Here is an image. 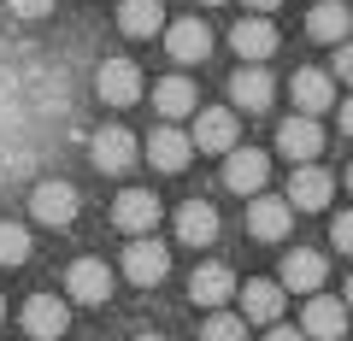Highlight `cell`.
<instances>
[{
    "label": "cell",
    "mask_w": 353,
    "mask_h": 341,
    "mask_svg": "<svg viewBox=\"0 0 353 341\" xmlns=\"http://www.w3.org/2000/svg\"><path fill=\"white\" fill-rule=\"evenodd\" d=\"M201 341H248V318L241 312H218L212 306V318L201 324Z\"/></svg>",
    "instance_id": "cell-26"
},
{
    "label": "cell",
    "mask_w": 353,
    "mask_h": 341,
    "mask_svg": "<svg viewBox=\"0 0 353 341\" xmlns=\"http://www.w3.org/2000/svg\"><path fill=\"white\" fill-rule=\"evenodd\" d=\"M301 329L312 341H341V329H347V300H330V294H312L301 312Z\"/></svg>",
    "instance_id": "cell-18"
},
{
    "label": "cell",
    "mask_w": 353,
    "mask_h": 341,
    "mask_svg": "<svg viewBox=\"0 0 353 341\" xmlns=\"http://www.w3.org/2000/svg\"><path fill=\"white\" fill-rule=\"evenodd\" d=\"M306 30H312V41H347V30H353V6H341V0H318L312 6V18H306Z\"/></svg>",
    "instance_id": "cell-23"
},
{
    "label": "cell",
    "mask_w": 353,
    "mask_h": 341,
    "mask_svg": "<svg viewBox=\"0 0 353 341\" xmlns=\"http://www.w3.org/2000/svg\"><path fill=\"white\" fill-rule=\"evenodd\" d=\"M136 341H165V335H136Z\"/></svg>",
    "instance_id": "cell-35"
},
{
    "label": "cell",
    "mask_w": 353,
    "mask_h": 341,
    "mask_svg": "<svg viewBox=\"0 0 353 341\" xmlns=\"http://www.w3.org/2000/svg\"><path fill=\"white\" fill-rule=\"evenodd\" d=\"M88 159H94V171H106V177H124L130 165L141 159V147H136V136H130V130H101V136L88 141Z\"/></svg>",
    "instance_id": "cell-4"
},
{
    "label": "cell",
    "mask_w": 353,
    "mask_h": 341,
    "mask_svg": "<svg viewBox=\"0 0 353 341\" xmlns=\"http://www.w3.org/2000/svg\"><path fill=\"white\" fill-rule=\"evenodd\" d=\"M194 101H201V94H194V83L189 76H165V83H153V106H159V118H189L194 112Z\"/></svg>",
    "instance_id": "cell-25"
},
{
    "label": "cell",
    "mask_w": 353,
    "mask_h": 341,
    "mask_svg": "<svg viewBox=\"0 0 353 341\" xmlns=\"http://www.w3.org/2000/svg\"><path fill=\"white\" fill-rule=\"evenodd\" d=\"M347 189H353V165H347Z\"/></svg>",
    "instance_id": "cell-36"
},
{
    "label": "cell",
    "mask_w": 353,
    "mask_h": 341,
    "mask_svg": "<svg viewBox=\"0 0 353 341\" xmlns=\"http://www.w3.org/2000/svg\"><path fill=\"white\" fill-rule=\"evenodd\" d=\"M194 147L201 153H230L236 147V112L230 106H206V112H194Z\"/></svg>",
    "instance_id": "cell-17"
},
{
    "label": "cell",
    "mask_w": 353,
    "mask_h": 341,
    "mask_svg": "<svg viewBox=\"0 0 353 341\" xmlns=\"http://www.w3.org/2000/svg\"><path fill=\"white\" fill-rule=\"evenodd\" d=\"M330 241H336V253H347V259H353V212L330 218Z\"/></svg>",
    "instance_id": "cell-28"
},
{
    "label": "cell",
    "mask_w": 353,
    "mask_h": 341,
    "mask_svg": "<svg viewBox=\"0 0 353 341\" xmlns=\"http://www.w3.org/2000/svg\"><path fill=\"white\" fill-rule=\"evenodd\" d=\"M248 6L253 12H271V6H283V0H248Z\"/></svg>",
    "instance_id": "cell-33"
},
{
    "label": "cell",
    "mask_w": 353,
    "mask_h": 341,
    "mask_svg": "<svg viewBox=\"0 0 353 341\" xmlns=\"http://www.w3.org/2000/svg\"><path fill=\"white\" fill-rule=\"evenodd\" d=\"M277 147H283V159H289V165L318 159V153H324V130H318V118L312 112L283 118V124H277Z\"/></svg>",
    "instance_id": "cell-3"
},
{
    "label": "cell",
    "mask_w": 353,
    "mask_h": 341,
    "mask_svg": "<svg viewBox=\"0 0 353 341\" xmlns=\"http://www.w3.org/2000/svg\"><path fill=\"white\" fill-rule=\"evenodd\" d=\"M289 94H294V112H330L336 106V76L330 71H294V83H289Z\"/></svg>",
    "instance_id": "cell-20"
},
{
    "label": "cell",
    "mask_w": 353,
    "mask_h": 341,
    "mask_svg": "<svg viewBox=\"0 0 353 341\" xmlns=\"http://www.w3.org/2000/svg\"><path fill=\"white\" fill-rule=\"evenodd\" d=\"M6 6H12L18 18H48L53 12V0H6Z\"/></svg>",
    "instance_id": "cell-29"
},
{
    "label": "cell",
    "mask_w": 353,
    "mask_h": 341,
    "mask_svg": "<svg viewBox=\"0 0 353 341\" xmlns=\"http://www.w3.org/2000/svg\"><path fill=\"white\" fill-rule=\"evenodd\" d=\"M94 89H101L106 106H136L141 101V71L130 59H106L101 76H94Z\"/></svg>",
    "instance_id": "cell-16"
},
{
    "label": "cell",
    "mask_w": 353,
    "mask_h": 341,
    "mask_svg": "<svg viewBox=\"0 0 353 341\" xmlns=\"http://www.w3.org/2000/svg\"><path fill=\"white\" fill-rule=\"evenodd\" d=\"M265 341H306V329H289V324H265Z\"/></svg>",
    "instance_id": "cell-31"
},
{
    "label": "cell",
    "mask_w": 353,
    "mask_h": 341,
    "mask_svg": "<svg viewBox=\"0 0 353 341\" xmlns=\"http://www.w3.org/2000/svg\"><path fill=\"white\" fill-rule=\"evenodd\" d=\"M0 318H6V300H0Z\"/></svg>",
    "instance_id": "cell-38"
},
{
    "label": "cell",
    "mask_w": 353,
    "mask_h": 341,
    "mask_svg": "<svg viewBox=\"0 0 353 341\" xmlns=\"http://www.w3.org/2000/svg\"><path fill=\"white\" fill-rule=\"evenodd\" d=\"M112 224L124 236H153V224H159V194L153 189H124L112 200Z\"/></svg>",
    "instance_id": "cell-6"
},
{
    "label": "cell",
    "mask_w": 353,
    "mask_h": 341,
    "mask_svg": "<svg viewBox=\"0 0 353 341\" xmlns=\"http://www.w3.org/2000/svg\"><path fill=\"white\" fill-rule=\"evenodd\" d=\"M330 194H336V177H330L324 165H294V183H289V206H301V212H324Z\"/></svg>",
    "instance_id": "cell-10"
},
{
    "label": "cell",
    "mask_w": 353,
    "mask_h": 341,
    "mask_svg": "<svg viewBox=\"0 0 353 341\" xmlns=\"http://www.w3.org/2000/svg\"><path fill=\"white\" fill-rule=\"evenodd\" d=\"M236 289H241V282H236V271H230V265H218V259H212V265H201V271L189 277V300H194V306H224Z\"/></svg>",
    "instance_id": "cell-21"
},
{
    "label": "cell",
    "mask_w": 353,
    "mask_h": 341,
    "mask_svg": "<svg viewBox=\"0 0 353 341\" xmlns=\"http://www.w3.org/2000/svg\"><path fill=\"white\" fill-rule=\"evenodd\" d=\"M241 318H248V324H277L283 318V282H271V277H253V282H241Z\"/></svg>",
    "instance_id": "cell-15"
},
{
    "label": "cell",
    "mask_w": 353,
    "mask_h": 341,
    "mask_svg": "<svg viewBox=\"0 0 353 341\" xmlns=\"http://www.w3.org/2000/svg\"><path fill=\"white\" fill-rule=\"evenodd\" d=\"M265 183H271V159H265L259 147H241L236 141V147L224 153V189L230 194H259Z\"/></svg>",
    "instance_id": "cell-2"
},
{
    "label": "cell",
    "mask_w": 353,
    "mask_h": 341,
    "mask_svg": "<svg viewBox=\"0 0 353 341\" xmlns=\"http://www.w3.org/2000/svg\"><path fill=\"white\" fill-rule=\"evenodd\" d=\"M124 277L136 282V289L165 282V277H171V247H165V241H153V236H136V241L124 247Z\"/></svg>",
    "instance_id": "cell-1"
},
{
    "label": "cell",
    "mask_w": 353,
    "mask_h": 341,
    "mask_svg": "<svg viewBox=\"0 0 353 341\" xmlns=\"http://www.w3.org/2000/svg\"><path fill=\"white\" fill-rule=\"evenodd\" d=\"M24 259H30V229L0 224V265H24Z\"/></svg>",
    "instance_id": "cell-27"
},
{
    "label": "cell",
    "mask_w": 353,
    "mask_h": 341,
    "mask_svg": "<svg viewBox=\"0 0 353 341\" xmlns=\"http://www.w3.org/2000/svg\"><path fill=\"white\" fill-rule=\"evenodd\" d=\"M289 224H294V206L289 200H277V194H265V189L248 200V229L259 241H283V236H289Z\"/></svg>",
    "instance_id": "cell-11"
},
{
    "label": "cell",
    "mask_w": 353,
    "mask_h": 341,
    "mask_svg": "<svg viewBox=\"0 0 353 341\" xmlns=\"http://www.w3.org/2000/svg\"><path fill=\"white\" fill-rule=\"evenodd\" d=\"M65 294H71L77 306H106L112 300V271H106L101 259H77V265L65 271Z\"/></svg>",
    "instance_id": "cell-7"
},
{
    "label": "cell",
    "mask_w": 353,
    "mask_h": 341,
    "mask_svg": "<svg viewBox=\"0 0 353 341\" xmlns=\"http://www.w3.org/2000/svg\"><path fill=\"white\" fill-rule=\"evenodd\" d=\"M230 101H236V112H265V106L277 101V83H271V71L241 59V71L230 76Z\"/></svg>",
    "instance_id": "cell-8"
},
{
    "label": "cell",
    "mask_w": 353,
    "mask_h": 341,
    "mask_svg": "<svg viewBox=\"0 0 353 341\" xmlns=\"http://www.w3.org/2000/svg\"><path fill=\"white\" fill-rule=\"evenodd\" d=\"M148 159H153V171L176 177V171H189V159H194V136H183V130L165 118V124L148 136Z\"/></svg>",
    "instance_id": "cell-5"
},
{
    "label": "cell",
    "mask_w": 353,
    "mask_h": 341,
    "mask_svg": "<svg viewBox=\"0 0 353 341\" xmlns=\"http://www.w3.org/2000/svg\"><path fill=\"white\" fill-rule=\"evenodd\" d=\"M65 324H71V306H65L59 294H30L24 300V329L36 341H59Z\"/></svg>",
    "instance_id": "cell-12"
},
{
    "label": "cell",
    "mask_w": 353,
    "mask_h": 341,
    "mask_svg": "<svg viewBox=\"0 0 353 341\" xmlns=\"http://www.w3.org/2000/svg\"><path fill=\"white\" fill-rule=\"evenodd\" d=\"M201 6H218V0H201Z\"/></svg>",
    "instance_id": "cell-37"
},
{
    "label": "cell",
    "mask_w": 353,
    "mask_h": 341,
    "mask_svg": "<svg viewBox=\"0 0 353 341\" xmlns=\"http://www.w3.org/2000/svg\"><path fill=\"white\" fill-rule=\"evenodd\" d=\"M230 48H236V53H241L248 65H265L271 53H277V30H271V18H265V12L241 18V24L230 30Z\"/></svg>",
    "instance_id": "cell-14"
},
{
    "label": "cell",
    "mask_w": 353,
    "mask_h": 341,
    "mask_svg": "<svg viewBox=\"0 0 353 341\" xmlns=\"http://www.w3.org/2000/svg\"><path fill=\"white\" fill-rule=\"evenodd\" d=\"M176 241H189V247L218 241V212L206 200H183V206H176Z\"/></svg>",
    "instance_id": "cell-22"
},
{
    "label": "cell",
    "mask_w": 353,
    "mask_h": 341,
    "mask_svg": "<svg viewBox=\"0 0 353 341\" xmlns=\"http://www.w3.org/2000/svg\"><path fill=\"white\" fill-rule=\"evenodd\" d=\"M341 136H353V101H341Z\"/></svg>",
    "instance_id": "cell-32"
},
{
    "label": "cell",
    "mask_w": 353,
    "mask_h": 341,
    "mask_svg": "<svg viewBox=\"0 0 353 341\" xmlns=\"http://www.w3.org/2000/svg\"><path fill=\"white\" fill-rule=\"evenodd\" d=\"M118 30L136 36V41L159 36V30H165V6H159V0H124V6H118Z\"/></svg>",
    "instance_id": "cell-24"
},
{
    "label": "cell",
    "mask_w": 353,
    "mask_h": 341,
    "mask_svg": "<svg viewBox=\"0 0 353 341\" xmlns=\"http://www.w3.org/2000/svg\"><path fill=\"white\" fill-rule=\"evenodd\" d=\"M77 189L71 183H36V194H30V212H36V224H48V229H65L77 218Z\"/></svg>",
    "instance_id": "cell-9"
},
{
    "label": "cell",
    "mask_w": 353,
    "mask_h": 341,
    "mask_svg": "<svg viewBox=\"0 0 353 341\" xmlns=\"http://www.w3.org/2000/svg\"><path fill=\"white\" fill-rule=\"evenodd\" d=\"M324 253H312V247H294V253H283V271H277V282L283 289H301V294H318L324 289Z\"/></svg>",
    "instance_id": "cell-19"
},
{
    "label": "cell",
    "mask_w": 353,
    "mask_h": 341,
    "mask_svg": "<svg viewBox=\"0 0 353 341\" xmlns=\"http://www.w3.org/2000/svg\"><path fill=\"white\" fill-rule=\"evenodd\" d=\"M336 76L353 83V41H336Z\"/></svg>",
    "instance_id": "cell-30"
},
{
    "label": "cell",
    "mask_w": 353,
    "mask_h": 341,
    "mask_svg": "<svg viewBox=\"0 0 353 341\" xmlns=\"http://www.w3.org/2000/svg\"><path fill=\"white\" fill-rule=\"evenodd\" d=\"M165 53H171L176 65H201L206 53H212V30H206L201 18H176V24L165 30Z\"/></svg>",
    "instance_id": "cell-13"
},
{
    "label": "cell",
    "mask_w": 353,
    "mask_h": 341,
    "mask_svg": "<svg viewBox=\"0 0 353 341\" xmlns=\"http://www.w3.org/2000/svg\"><path fill=\"white\" fill-rule=\"evenodd\" d=\"M341 300H347V312H353V277H347V282H341Z\"/></svg>",
    "instance_id": "cell-34"
}]
</instances>
